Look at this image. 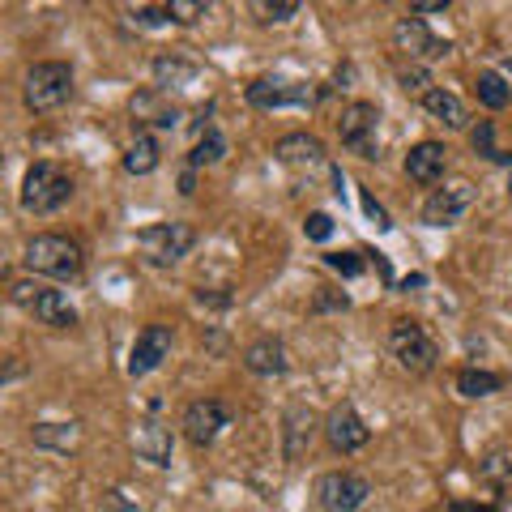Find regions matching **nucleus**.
Here are the masks:
<instances>
[{"mask_svg": "<svg viewBox=\"0 0 512 512\" xmlns=\"http://www.w3.org/2000/svg\"><path fill=\"white\" fill-rule=\"evenodd\" d=\"M22 261L30 274H47V278H77L82 274V248L69 235H35L22 252Z\"/></svg>", "mask_w": 512, "mask_h": 512, "instance_id": "1", "label": "nucleus"}, {"mask_svg": "<svg viewBox=\"0 0 512 512\" xmlns=\"http://www.w3.org/2000/svg\"><path fill=\"white\" fill-rule=\"evenodd\" d=\"M73 94V69L64 60H39L26 69V107L30 111H56Z\"/></svg>", "mask_w": 512, "mask_h": 512, "instance_id": "2", "label": "nucleus"}, {"mask_svg": "<svg viewBox=\"0 0 512 512\" xmlns=\"http://www.w3.org/2000/svg\"><path fill=\"white\" fill-rule=\"evenodd\" d=\"M73 197V180L56 163H35L22 180V210L26 214H56Z\"/></svg>", "mask_w": 512, "mask_h": 512, "instance_id": "3", "label": "nucleus"}, {"mask_svg": "<svg viewBox=\"0 0 512 512\" xmlns=\"http://www.w3.org/2000/svg\"><path fill=\"white\" fill-rule=\"evenodd\" d=\"M9 299L26 308L30 316H39L43 325L52 329H73L77 325V308L69 303L64 291H52V286H39V282H13L9 286Z\"/></svg>", "mask_w": 512, "mask_h": 512, "instance_id": "4", "label": "nucleus"}, {"mask_svg": "<svg viewBox=\"0 0 512 512\" xmlns=\"http://www.w3.org/2000/svg\"><path fill=\"white\" fill-rule=\"evenodd\" d=\"M192 244H197V231H192L188 222H154V227H146L137 235V248H141V256H146L150 265L184 261Z\"/></svg>", "mask_w": 512, "mask_h": 512, "instance_id": "5", "label": "nucleus"}, {"mask_svg": "<svg viewBox=\"0 0 512 512\" xmlns=\"http://www.w3.org/2000/svg\"><path fill=\"white\" fill-rule=\"evenodd\" d=\"M389 350H393V359L402 363L410 376H427L431 367H436V359H440L436 342H431L427 333H423V325H414V320H393Z\"/></svg>", "mask_w": 512, "mask_h": 512, "instance_id": "6", "label": "nucleus"}, {"mask_svg": "<svg viewBox=\"0 0 512 512\" xmlns=\"http://www.w3.org/2000/svg\"><path fill=\"white\" fill-rule=\"evenodd\" d=\"M184 436H188V444L192 448H210L222 431L231 427V410L218 402V397H201V402H192L188 410H184Z\"/></svg>", "mask_w": 512, "mask_h": 512, "instance_id": "7", "label": "nucleus"}, {"mask_svg": "<svg viewBox=\"0 0 512 512\" xmlns=\"http://www.w3.org/2000/svg\"><path fill=\"white\" fill-rule=\"evenodd\" d=\"M367 495H372V483H367L363 474H325L316 483V500L320 508L329 512H359L367 504Z\"/></svg>", "mask_w": 512, "mask_h": 512, "instance_id": "8", "label": "nucleus"}, {"mask_svg": "<svg viewBox=\"0 0 512 512\" xmlns=\"http://www.w3.org/2000/svg\"><path fill=\"white\" fill-rule=\"evenodd\" d=\"M376 124H380L376 103H350L342 111V120H338L342 146L355 150L359 158H376Z\"/></svg>", "mask_w": 512, "mask_h": 512, "instance_id": "9", "label": "nucleus"}, {"mask_svg": "<svg viewBox=\"0 0 512 512\" xmlns=\"http://www.w3.org/2000/svg\"><path fill=\"white\" fill-rule=\"evenodd\" d=\"M248 103L261 111H278V107H312L316 90L303 82H282V77H256L248 86Z\"/></svg>", "mask_w": 512, "mask_h": 512, "instance_id": "10", "label": "nucleus"}, {"mask_svg": "<svg viewBox=\"0 0 512 512\" xmlns=\"http://www.w3.org/2000/svg\"><path fill=\"white\" fill-rule=\"evenodd\" d=\"M470 201H474V184H466V180L436 188L427 197V205H423V222L427 227H457L461 214L470 210Z\"/></svg>", "mask_w": 512, "mask_h": 512, "instance_id": "11", "label": "nucleus"}, {"mask_svg": "<svg viewBox=\"0 0 512 512\" xmlns=\"http://www.w3.org/2000/svg\"><path fill=\"white\" fill-rule=\"evenodd\" d=\"M167 355H171V329L146 325L133 342V355H128V376H150L154 367H163Z\"/></svg>", "mask_w": 512, "mask_h": 512, "instance_id": "12", "label": "nucleus"}, {"mask_svg": "<svg viewBox=\"0 0 512 512\" xmlns=\"http://www.w3.org/2000/svg\"><path fill=\"white\" fill-rule=\"evenodd\" d=\"M325 436L329 444L338 448V453H359V448L372 440V431L363 427V419L355 414V406L342 402V406H333L329 410V419H325Z\"/></svg>", "mask_w": 512, "mask_h": 512, "instance_id": "13", "label": "nucleus"}, {"mask_svg": "<svg viewBox=\"0 0 512 512\" xmlns=\"http://www.w3.org/2000/svg\"><path fill=\"white\" fill-rule=\"evenodd\" d=\"M393 43H397V52L419 56V60H440V56H448V43L431 35V30H427L419 18H402V22H397V26H393Z\"/></svg>", "mask_w": 512, "mask_h": 512, "instance_id": "14", "label": "nucleus"}, {"mask_svg": "<svg viewBox=\"0 0 512 512\" xmlns=\"http://www.w3.org/2000/svg\"><path fill=\"white\" fill-rule=\"evenodd\" d=\"M316 436V414L308 406H291L282 419V453L286 461H299L303 453H308V444Z\"/></svg>", "mask_w": 512, "mask_h": 512, "instance_id": "15", "label": "nucleus"}, {"mask_svg": "<svg viewBox=\"0 0 512 512\" xmlns=\"http://www.w3.org/2000/svg\"><path fill=\"white\" fill-rule=\"evenodd\" d=\"M444 167H448V150L440 141H419L410 154H406V175L414 184H436L444 180Z\"/></svg>", "mask_w": 512, "mask_h": 512, "instance_id": "16", "label": "nucleus"}, {"mask_svg": "<svg viewBox=\"0 0 512 512\" xmlns=\"http://www.w3.org/2000/svg\"><path fill=\"white\" fill-rule=\"evenodd\" d=\"M133 448H137V457L150 461V466H171V431L158 419H141L133 427Z\"/></svg>", "mask_w": 512, "mask_h": 512, "instance_id": "17", "label": "nucleus"}, {"mask_svg": "<svg viewBox=\"0 0 512 512\" xmlns=\"http://www.w3.org/2000/svg\"><path fill=\"white\" fill-rule=\"evenodd\" d=\"M244 367L252 376H282L291 367V359H286V346L278 338H261L244 350Z\"/></svg>", "mask_w": 512, "mask_h": 512, "instance_id": "18", "label": "nucleus"}, {"mask_svg": "<svg viewBox=\"0 0 512 512\" xmlns=\"http://www.w3.org/2000/svg\"><path fill=\"white\" fill-rule=\"evenodd\" d=\"M278 158L286 167H312V163H325V146L312 133H291L278 141Z\"/></svg>", "mask_w": 512, "mask_h": 512, "instance_id": "19", "label": "nucleus"}, {"mask_svg": "<svg viewBox=\"0 0 512 512\" xmlns=\"http://www.w3.org/2000/svg\"><path fill=\"white\" fill-rule=\"evenodd\" d=\"M133 116L141 120V124H154V128H171L175 120H180V111L175 107H163V90H141V94H133Z\"/></svg>", "mask_w": 512, "mask_h": 512, "instance_id": "20", "label": "nucleus"}, {"mask_svg": "<svg viewBox=\"0 0 512 512\" xmlns=\"http://www.w3.org/2000/svg\"><path fill=\"white\" fill-rule=\"evenodd\" d=\"M423 107H427V111H431V116H436L440 124H448V128H466V120H470V116H466V103H461L457 94L440 90V86L423 94Z\"/></svg>", "mask_w": 512, "mask_h": 512, "instance_id": "21", "label": "nucleus"}, {"mask_svg": "<svg viewBox=\"0 0 512 512\" xmlns=\"http://www.w3.org/2000/svg\"><path fill=\"white\" fill-rule=\"evenodd\" d=\"M158 158H163V150H158V141L150 133H137L133 146L124 150V171L128 175H150L158 167Z\"/></svg>", "mask_w": 512, "mask_h": 512, "instance_id": "22", "label": "nucleus"}, {"mask_svg": "<svg viewBox=\"0 0 512 512\" xmlns=\"http://www.w3.org/2000/svg\"><path fill=\"white\" fill-rule=\"evenodd\" d=\"M500 376L495 372H483V367H466V372H457V393L461 397H491L500 393Z\"/></svg>", "mask_w": 512, "mask_h": 512, "instance_id": "23", "label": "nucleus"}, {"mask_svg": "<svg viewBox=\"0 0 512 512\" xmlns=\"http://www.w3.org/2000/svg\"><path fill=\"white\" fill-rule=\"evenodd\" d=\"M474 90H478V103L491 107V111L508 107V99H512V90L504 86V77H500V73H491V69L474 77Z\"/></svg>", "mask_w": 512, "mask_h": 512, "instance_id": "24", "label": "nucleus"}, {"mask_svg": "<svg viewBox=\"0 0 512 512\" xmlns=\"http://www.w3.org/2000/svg\"><path fill=\"white\" fill-rule=\"evenodd\" d=\"M35 444L43 448H73L77 444V423H35Z\"/></svg>", "mask_w": 512, "mask_h": 512, "instance_id": "25", "label": "nucleus"}, {"mask_svg": "<svg viewBox=\"0 0 512 512\" xmlns=\"http://www.w3.org/2000/svg\"><path fill=\"white\" fill-rule=\"evenodd\" d=\"M222 154H227V137H222L218 128H205V137L197 141V150H192V158H188V163H192V167L222 163Z\"/></svg>", "mask_w": 512, "mask_h": 512, "instance_id": "26", "label": "nucleus"}, {"mask_svg": "<svg viewBox=\"0 0 512 512\" xmlns=\"http://www.w3.org/2000/svg\"><path fill=\"white\" fill-rule=\"evenodd\" d=\"M154 77H158V90H167V86H175V82H192L197 77V64H188V60H158L154 64Z\"/></svg>", "mask_w": 512, "mask_h": 512, "instance_id": "27", "label": "nucleus"}, {"mask_svg": "<svg viewBox=\"0 0 512 512\" xmlns=\"http://www.w3.org/2000/svg\"><path fill=\"white\" fill-rule=\"evenodd\" d=\"M470 141H474V150H478V154L491 158V163H508V154H504V150H495V124H491V120H478V128L470 133Z\"/></svg>", "mask_w": 512, "mask_h": 512, "instance_id": "28", "label": "nucleus"}, {"mask_svg": "<svg viewBox=\"0 0 512 512\" xmlns=\"http://www.w3.org/2000/svg\"><path fill=\"white\" fill-rule=\"evenodd\" d=\"M478 474H483L487 483H508L512 478V453L508 448H495V453H487L483 466H478Z\"/></svg>", "mask_w": 512, "mask_h": 512, "instance_id": "29", "label": "nucleus"}, {"mask_svg": "<svg viewBox=\"0 0 512 512\" xmlns=\"http://www.w3.org/2000/svg\"><path fill=\"white\" fill-rule=\"evenodd\" d=\"M214 5H210V0H167V18L171 22H201L205 18V13H210Z\"/></svg>", "mask_w": 512, "mask_h": 512, "instance_id": "30", "label": "nucleus"}, {"mask_svg": "<svg viewBox=\"0 0 512 512\" xmlns=\"http://www.w3.org/2000/svg\"><path fill=\"white\" fill-rule=\"evenodd\" d=\"M256 13H261V22H291L295 13H299V5H295V0H274V5H269V0H261V5H256Z\"/></svg>", "mask_w": 512, "mask_h": 512, "instance_id": "31", "label": "nucleus"}, {"mask_svg": "<svg viewBox=\"0 0 512 512\" xmlns=\"http://www.w3.org/2000/svg\"><path fill=\"white\" fill-rule=\"evenodd\" d=\"M303 235H308L312 244H325V239L333 235V218L329 214H308V222H303Z\"/></svg>", "mask_w": 512, "mask_h": 512, "instance_id": "32", "label": "nucleus"}, {"mask_svg": "<svg viewBox=\"0 0 512 512\" xmlns=\"http://www.w3.org/2000/svg\"><path fill=\"white\" fill-rule=\"evenodd\" d=\"M128 18H133L137 26H163V22H171V18H167V5H146V9H128Z\"/></svg>", "mask_w": 512, "mask_h": 512, "instance_id": "33", "label": "nucleus"}, {"mask_svg": "<svg viewBox=\"0 0 512 512\" xmlns=\"http://www.w3.org/2000/svg\"><path fill=\"white\" fill-rule=\"evenodd\" d=\"M325 261L338 269V274H346V278H359L363 274V261H359L355 252H338V256H325Z\"/></svg>", "mask_w": 512, "mask_h": 512, "instance_id": "34", "label": "nucleus"}, {"mask_svg": "<svg viewBox=\"0 0 512 512\" xmlns=\"http://www.w3.org/2000/svg\"><path fill=\"white\" fill-rule=\"evenodd\" d=\"M363 210H367V218H372L380 231H389V227H393V222H389V214H384V205L372 197V192H363Z\"/></svg>", "mask_w": 512, "mask_h": 512, "instance_id": "35", "label": "nucleus"}, {"mask_svg": "<svg viewBox=\"0 0 512 512\" xmlns=\"http://www.w3.org/2000/svg\"><path fill=\"white\" fill-rule=\"evenodd\" d=\"M397 82H402V90H423L427 86V73L423 69H402V73H397Z\"/></svg>", "mask_w": 512, "mask_h": 512, "instance_id": "36", "label": "nucleus"}, {"mask_svg": "<svg viewBox=\"0 0 512 512\" xmlns=\"http://www.w3.org/2000/svg\"><path fill=\"white\" fill-rule=\"evenodd\" d=\"M346 303H350L346 295H325V291H320L312 308H316V312H329V308H346Z\"/></svg>", "mask_w": 512, "mask_h": 512, "instance_id": "37", "label": "nucleus"}, {"mask_svg": "<svg viewBox=\"0 0 512 512\" xmlns=\"http://www.w3.org/2000/svg\"><path fill=\"white\" fill-rule=\"evenodd\" d=\"M448 9V0H414L410 13H444Z\"/></svg>", "mask_w": 512, "mask_h": 512, "instance_id": "38", "label": "nucleus"}, {"mask_svg": "<svg viewBox=\"0 0 512 512\" xmlns=\"http://www.w3.org/2000/svg\"><path fill=\"white\" fill-rule=\"evenodd\" d=\"M448 512H495V508H487V504H466V500H453V504H448Z\"/></svg>", "mask_w": 512, "mask_h": 512, "instance_id": "39", "label": "nucleus"}, {"mask_svg": "<svg viewBox=\"0 0 512 512\" xmlns=\"http://www.w3.org/2000/svg\"><path fill=\"white\" fill-rule=\"evenodd\" d=\"M508 197H512V180H508Z\"/></svg>", "mask_w": 512, "mask_h": 512, "instance_id": "40", "label": "nucleus"}, {"mask_svg": "<svg viewBox=\"0 0 512 512\" xmlns=\"http://www.w3.org/2000/svg\"><path fill=\"white\" fill-rule=\"evenodd\" d=\"M508 73H512V64H508Z\"/></svg>", "mask_w": 512, "mask_h": 512, "instance_id": "41", "label": "nucleus"}]
</instances>
